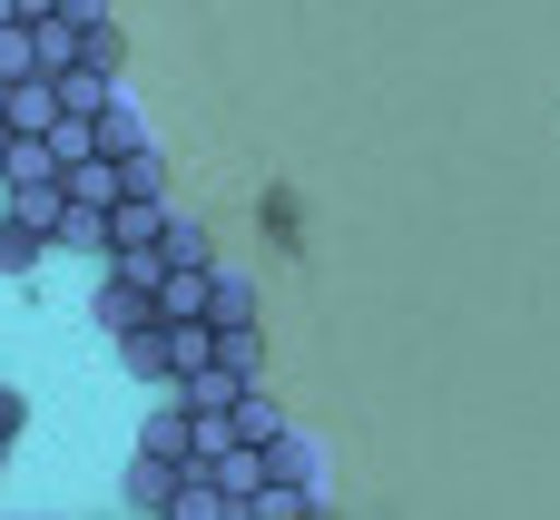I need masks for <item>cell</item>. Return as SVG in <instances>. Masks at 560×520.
<instances>
[{
  "instance_id": "4",
  "label": "cell",
  "mask_w": 560,
  "mask_h": 520,
  "mask_svg": "<svg viewBox=\"0 0 560 520\" xmlns=\"http://www.w3.org/2000/svg\"><path fill=\"white\" fill-rule=\"evenodd\" d=\"M177 492H187V462H158V452L128 462V511H177Z\"/></svg>"
},
{
  "instance_id": "19",
  "label": "cell",
  "mask_w": 560,
  "mask_h": 520,
  "mask_svg": "<svg viewBox=\"0 0 560 520\" xmlns=\"http://www.w3.org/2000/svg\"><path fill=\"white\" fill-rule=\"evenodd\" d=\"M20 423H30V393L0 383V462H10V442H20Z\"/></svg>"
},
{
  "instance_id": "20",
  "label": "cell",
  "mask_w": 560,
  "mask_h": 520,
  "mask_svg": "<svg viewBox=\"0 0 560 520\" xmlns=\"http://www.w3.org/2000/svg\"><path fill=\"white\" fill-rule=\"evenodd\" d=\"M0 167H10V118H0Z\"/></svg>"
},
{
  "instance_id": "9",
  "label": "cell",
  "mask_w": 560,
  "mask_h": 520,
  "mask_svg": "<svg viewBox=\"0 0 560 520\" xmlns=\"http://www.w3.org/2000/svg\"><path fill=\"white\" fill-rule=\"evenodd\" d=\"M217 364H226L236 383H256V374H266V334H256V324H217Z\"/></svg>"
},
{
  "instance_id": "6",
  "label": "cell",
  "mask_w": 560,
  "mask_h": 520,
  "mask_svg": "<svg viewBox=\"0 0 560 520\" xmlns=\"http://www.w3.org/2000/svg\"><path fill=\"white\" fill-rule=\"evenodd\" d=\"M69 256H108V206H89V197H69L59 206V226H49Z\"/></svg>"
},
{
  "instance_id": "21",
  "label": "cell",
  "mask_w": 560,
  "mask_h": 520,
  "mask_svg": "<svg viewBox=\"0 0 560 520\" xmlns=\"http://www.w3.org/2000/svg\"><path fill=\"white\" fill-rule=\"evenodd\" d=\"M0 118H10V79H0Z\"/></svg>"
},
{
  "instance_id": "11",
  "label": "cell",
  "mask_w": 560,
  "mask_h": 520,
  "mask_svg": "<svg viewBox=\"0 0 560 520\" xmlns=\"http://www.w3.org/2000/svg\"><path fill=\"white\" fill-rule=\"evenodd\" d=\"M128 147H148V128H138L128 98H108V108H98V157H128Z\"/></svg>"
},
{
  "instance_id": "14",
  "label": "cell",
  "mask_w": 560,
  "mask_h": 520,
  "mask_svg": "<svg viewBox=\"0 0 560 520\" xmlns=\"http://www.w3.org/2000/svg\"><path fill=\"white\" fill-rule=\"evenodd\" d=\"M276 433H285V413H276V403L246 383V393H236V442H276Z\"/></svg>"
},
{
  "instance_id": "17",
  "label": "cell",
  "mask_w": 560,
  "mask_h": 520,
  "mask_svg": "<svg viewBox=\"0 0 560 520\" xmlns=\"http://www.w3.org/2000/svg\"><path fill=\"white\" fill-rule=\"evenodd\" d=\"M39 69V39H30V20H10L0 29V79H30Z\"/></svg>"
},
{
  "instance_id": "18",
  "label": "cell",
  "mask_w": 560,
  "mask_h": 520,
  "mask_svg": "<svg viewBox=\"0 0 560 520\" xmlns=\"http://www.w3.org/2000/svg\"><path fill=\"white\" fill-rule=\"evenodd\" d=\"M217 324H256V285L246 275H217Z\"/></svg>"
},
{
  "instance_id": "1",
  "label": "cell",
  "mask_w": 560,
  "mask_h": 520,
  "mask_svg": "<svg viewBox=\"0 0 560 520\" xmlns=\"http://www.w3.org/2000/svg\"><path fill=\"white\" fill-rule=\"evenodd\" d=\"M89 315H98V334H138V324H158V285H138V275H98V295H89Z\"/></svg>"
},
{
  "instance_id": "5",
  "label": "cell",
  "mask_w": 560,
  "mask_h": 520,
  "mask_svg": "<svg viewBox=\"0 0 560 520\" xmlns=\"http://www.w3.org/2000/svg\"><path fill=\"white\" fill-rule=\"evenodd\" d=\"M138 452H158V462H197V413H187V403H167V413H148V433H138Z\"/></svg>"
},
{
  "instance_id": "8",
  "label": "cell",
  "mask_w": 560,
  "mask_h": 520,
  "mask_svg": "<svg viewBox=\"0 0 560 520\" xmlns=\"http://www.w3.org/2000/svg\"><path fill=\"white\" fill-rule=\"evenodd\" d=\"M30 39H39V69H49V79H59V69H79V20H69V10L30 20Z\"/></svg>"
},
{
  "instance_id": "16",
  "label": "cell",
  "mask_w": 560,
  "mask_h": 520,
  "mask_svg": "<svg viewBox=\"0 0 560 520\" xmlns=\"http://www.w3.org/2000/svg\"><path fill=\"white\" fill-rule=\"evenodd\" d=\"M158 246H167V265H207V226H187V216H167Z\"/></svg>"
},
{
  "instance_id": "10",
  "label": "cell",
  "mask_w": 560,
  "mask_h": 520,
  "mask_svg": "<svg viewBox=\"0 0 560 520\" xmlns=\"http://www.w3.org/2000/svg\"><path fill=\"white\" fill-rule=\"evenodd\" d=\"M118 59H128V39L108 29V10H98V20H79V69H108V79H118Z\"/></svg>"
},
{
  "instance_id": "7",
  "label": "cell",
  "mask_w": 560,
  "mask_h": 520,
  "mask_svg": "<svg viewBox=\"0 0 560 520\" xmlns=\"http://www.w3.org/2000/svg\"><path fill=\"white\" fill-rule=\"evenodd\" d=\"M59 177H69V197H89V206H118V197H128V177H118V157H69Z\"/></svg>"
},
{
  "instance_id": "15",
  "label": "cell",
  "mask_w": 560,
  "mask_h": 520,
  "mask_svg": "<svg viewBox=\"0 0 560 520\" xmlns=\"http://www.w3.org/2000/svg\"><path fill=\"white\" fill-rule=\"evenodd\" d=\"M118 177H128V197H167V157H158V147H128Z\"/></svg>"
},
{
  "instance_id": "12",
  "label": "cell",
  "mask_w": 560,
  "mask_h": 520,
  "mask_svg": "<svg viewBox=\"0 0 560 520\" xmlns=\"http://www.w3.org/2000/svg\"><path fill=\"white\" fill-rule=\"evenodd\" d=\"M236 393H246V383H236L226 364H207V374H187V383H177V403H197V413H226Z\"/></svg>"
},
{
  "instance_id": "2",
  "label": "cell",
  "mask_w": 560,
  "mask_h": 520,
  "mask_svg": "<svg viewBox=\"0 0 560 520\" xmlns=\"http://www.w3.org/2000/svg\"><path fill=\"white\" fill-rule=\"evenodd\" d=\"M217 275H226L217 256L207 265H167L158 275V315H217Z\"/></svg>"
},
{
  "instance_id": "13",
  "label": "cell",
  "mask_w": 560,
  "mask_h": 520,
  "mask_svg": "<svg viewBox=\"0 0 560 520\" xmlns=\"http://www.w3.org/2000/svg\"><path fill=\"white\" fill-rule=\"evenodd\" d=\"M59 98H69V108H89V118H98V108H108V98H118V79H108V69H59Z\"/></svg>"
},
{
  "instance_id": "3",
  "label": "cell",
  "mask_w": 560,
  "mask_h": 520,
  "mask_svg": "<svg viewBox=\"0 0 560 520\" xmlns=\"http://www.w3.org/2000/svg\"><path fill=\"white\" fill-rule=\"evenodd\" d=\"M49 246H59V236H49V216H30V206H0V275H30Z\"/></svg>"
}]
</instances>
